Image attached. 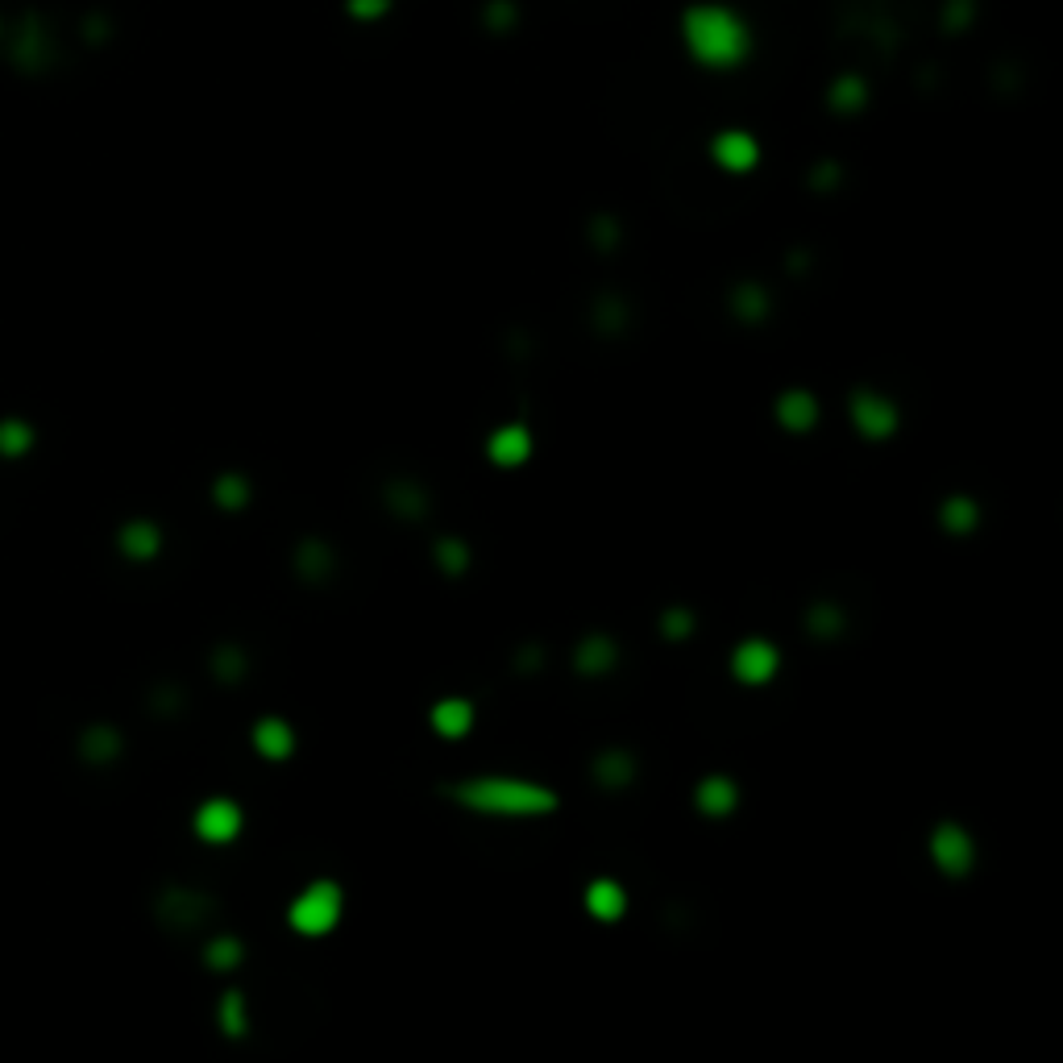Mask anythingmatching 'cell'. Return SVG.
<instances>
[{"instance_id":"cell-6","label":"cell","mask_w":1063,"mask_h":1063,"mask_svg":"<svg viewBox=\"0 0 1063 1063\" xmlns=\"http://www.w3.org/2000/svg\"><path fill=\"white\" fill-rule=\"evenodd\" d=\"M245 827V814H241V806L233 798H208V802L195 806V814H191V831L208 844V848H225V844H233L237 835Z\"/></svg>"},{"instance_id":"cell-2","label":"cell","mask_w":1063,"mask_h":1063,"mask_svg":"<svg viewBox=\"0 0 1063 1063\" xmlns=\"http://www.w3.org/2000/svg\"><path fill=\"white\" fill-rule=\"evenodd\" d=\"M682 38H685V50L703 67H714V72L739 67L748 59V50H752L748 25L727 4H694L682 17Z\"/></svg>"},{"instance_id":"cell-22","label":"cell","mask_w":1063,"mask_h":1063,"mask_svg":"<svg viewBox=\"0 0 1063 1063\" xmlns=\"http://www.w3.org/2000/svg\"><path fill=\"white\" fill-rule=\"evenodd\" d=\"M432 566L441 569L445 578H461L466 569H470V544L461 541V536H436L432 541Z\"/></svg>"},{"instance_id":"cell-10","label":"cell","mask_w":1063,"mask_h":1063,"mask_svg":"<svg viewBox=\"0 0 1063 1063\" xmlns=\"http://www.w3.org/2000/svg\"><path fill=\"white\" fill-rule=\"evenodd\" d=\"M694 806L707 819H732L735 810H739V781L727 777V773L698 777V785H694Z\"/></svg>"},{"instance_id":"cell-15","label":"cell","mask_w":1063,"mask_h":1063,"mask_svg":"<svg viewBox=\"0 0 1063 1063\" xmlns=\"http://www.w3.org/2000/svg\"><path fill=\"white\" fill-rule=\"evenodd\" d=\"M291 566H295V573L304 578L307 586H320V582H329V578H332L337 557H332L329 541H320V536H304V541L295 544V553H291Z\"/></svg>"},{"instance_id":"cell-7","label":"cell","mask_w":1063,"mask_h":1063,"mask_svg":"<svg viewBox=\"0 0 1063 1063\" xmlns=\"http://www.w3.org/2000/svg\"><path fill=\"white\" fill-rule=\"evenodd\" d=\"M848 416L856 432L860 436H869V441H889L894 432H898V407L885 400V395H876V391H856L848 400Z\"/></svg>"},{"instance_id":"cell-9","label":"cell","mask_w":1063,"mask_h":1063,"mask_svg":"<svg viewBox=\"0 0 1063 1063\" xmlns=\"http://www.w3.org/2000/svg\"><path fill=\"white\" fill-rule=\"evenodd\" d=\"M250 744H254V752L262 760H270V764H283V760L295 757V748H300V739H295V727L287 723L283 714H262L258 723L250 727Z\"/></svg>"},{"instance_id":"cell-17","label":"cell","mask_w":1063,"mask_h":1063,"mask_svg":"<svg viewBox=\"0 0 1063 1063\" xmlns=\"http://www.w3.org/2000/svg\"><path fill=\"white\" fill-rule=\"evenodd\" d=\"M802 628L810 640L831 644V640H839L844 632H848V611H844L835 598H814L802 615Z\"/></svg>"},{"instance_id":"cell-12","label":"cell","mask_w":1063,"mask_h":1063,"mask_svg":"<svg viewBox=\"0 0 1063 1063\" xmlns=\"http://www.w3.org/2000/svg\"><path fill=\"white\" fill-rule=\"evenodd\" d=\"M582 906H586V914L594 922H623L628 914V889L615 881V876H594L591 885H586V894H582Z\"/></svg>"},{"instance_id":"cell-29","label":"cell","mask_w":1063,"mask_h":1063,"mask_svg":"<svg viewBox=\"0 0 1063 1063\" xmlns=\"http://www.w3.org/2000/svg\"><path fill=\"white\" fill-rule=\"evenodd\" d=\"M357 13H382L387 9V0H354Z\"/></svg>"},{"instance_id":"cell-23","label":"cell","mask_w":1063,"mask_h":1063,"mask_svg":"<svg viewBox=\"0 0 1063 1063\" xmlns=\"http://www.w3.org/2000/svg\"><path fill=\"white\" fill-rule=\"evenodd\" d=\"M159 544H163V536H159V528H154V523H145V520L129 523V528L121 532V548H125L129 557H138V561H145V557H154V553H159Z\"/></svg>"},{"instance_id":"cell-8","label":"cell","mask_w":1063,"mask_h":1063,"mask_svg":"<svg viewBox=\"0 0 1063 1063\" xmlns=\"http://www.w3.org/2000/svg\"><path fill=\"white\" fill-rule=\"evenodd\" d=\"M619 640L607 636V632H586V636L573 644V673H582V678H607L619 669Z\"/></svg>"},{"instance_id":"cell-27","label":"cell","mask_w":1063,"mask_h":1063,"mask_svg":"<svg viewBox=\"0 0 1063 1063\" xmlns=\"http://www.w3.org/2000/svg\"><path fill=\"white\" fill-rule=\"evenodd\" d=\"M213 669L220 682H241L245 673H250V657H245V648H237V644H225V648H216L213 657Z\"/></svg>"},{"instance_id":"cell-19","label":"cell","mask_w":1063,"mask_h":1063,"mask_svg":"<svg viewBox=\"0 0 1063 1063\" xmlns=\"http://www.w3.org/2000/svg\"><path fill=\"white\" fill-rule=\"evenodd\" d=\"M939 528L947 536H972L980 528V503L972 495H951L939 503Z\"/></svg>"},{"instance_id":"cell-4","label":"cell","mask_w":1063,"mask_h":1063,"mask_svg":"<svg viewBox=\"0 0 1063 1063\" xmlns=\"http://www.w3.org/2000/svg\"><path fill=\"white\" fill-rule=\"evenodd\" d=\"M926 851H931V864L947 876V881H964L976 869V839L964 823L956 819H944L931 827V839H926Z\"/></svg>"},{"instance_id":"cell-26","label":"cell","mask_w":1063,"mask_h":1063,"mask_svg":"<svg viewBox=\"0 0 1063 1063\" xmlns=\"http://www.w3.org/2000/svg\"><path fill=\"white\" fill-rule=\"evenodd\" d=\"M657 628H661L665 640L682 644V640L694 636V628H698V615L689 611V607H665L661 619H657Z\"/></svg>"},{"instance_id":"cell-28","label":"cell","mask_w":1063,"mask_h":1063,"mask_svg":"<svg viewBox=\"0 0 1063 1063\" xmlns=\"http://www.w3.org/2000/svg\"><path fill=\"white\" fill-rule=\"evenodd\" d=\"M25 441H29V428H25V425H17V420L0 425V450H4V453H22Z\"/></svg>"},{"instance_id":"cell-5","label":"cell","mask_w":1063,"mask_h":1063,"mask_svg":"<svg viewBox=\"0 0 1063 1063\" xmlns=\"http://www.w3.org/2000/svg\"><path fill=\"white\" fill-rule=\"evenodd\" d=\"M781 673V648L764 636H744L732 648V678L748 689L777 682Z\"/></svg>"},{"instance_id":"cell-3","label":"cell","mask_w":1063,"mask_h":1063,"mask_svg":"<svg viewBox=\"0 0 1063 1063\" xmlns=\"http://www.w3.org/2000/svg\"><path fill=\"white\" fill-rule=\"evenodd\" d=\"M345 919V889L332 876H316L287 906V926L304 939H325Z\"/></svg>"},{"instance_id":"cell-13","label":"cell","mask_w":1063,"mask_h":1063,"mask_svg":"<svg viewBox=\"0 0 1063 1063\" xmlns=\"http://www.w3.org/2000/svg\"><path fill=\"white\" fill-rule=\"evenodd\" d=\"M486 457L495 461L498 470H520L523 461L532 457V432L523 425H503L491 432L486 441Z\"/></svg>"},{"instance_id":"cell-1","label":"cell","mask_w":1063,"mask_h":1063,"mask_svg":"<svg viewBox=\"0 0 1063 1063\" xmlns=\"http://www.w3.org/2000/svg\"><path fill=\"white\" fill-rule=\"evenodd\" d=\"M441 798L453 806L482 814V819H548L561 810V794L544 781L511 777V773H486V777H461L441 785Z\"/></svg>"},{"instance_id":"cell-25","label":"cell","mask_w":1063,"mask_h":1063,"mask_svg":"<svg viewBox=\"0 0 1063 1063\" xmlns=\"http://www.w3.org/2000/svg\"><path fill=\"white\" fill-rule=\"evenodd\" d=\"M213 498L216 507H225V511H241V507H250V482L241 473H220L213 486Z\"/></svg>"},{"instance_id":"cell-18","label":"cell","mask_w":1063,"mask_h":1063,"mask_svg":"<svg viewBox=\"0 0 1063 1063\" xmlns=\"http://www.w3.org/2000/svg\"><path fill=\"white\" fill-rule=\"evenodd\" d=\"M773 416H777V425L785 432H810L819 425V400L810 391H785L777 407H773Z\"/></svg>"},{"instance_id":"cell-20","label":"cell","mask_w":1063,"mask_h":1063,"mask_svg":"<svg viewBox=\"0 0 1063 1063\" xmlns=\"http://www.w3.org/2000/svg\"><path fill=\"white\" fill-rule=\"evenodd\" d=\"M387 507L407 523H420L428 516V491L420 482H391L387 491Z\"/></svg>"},{"instance_id":"cell-11","label":"cell","mask_w":1063,"mask_h":1063,"mask_svg":"<svg viewBox=\"0 0 1063 1063\" xmlns=\"http://www.w3.org/2000/svg\"><path fill=\"white\" fill-rule=\"evenodd\" d=\"M710 154L723 170H735V175H748L752 166L760 163V142L748 134V129H723L714 142H710Z\"/></svg>"},{"instance_id":"cell-21","label":"cell","mask_w":1063,"mask_h":1063,"mask_svg":"<svg viewBox=\"0 0 1063 1063\" xmlns=\"http://www.w3.org/2000/svg\"><path fill=\"white\" fill-rule=\"evenodd\" d=\"M216 1022H220V1035L225 1039H245L250 1035V1010H245V992L225 989L220 992V1005H216Z\"/></svg>"},{"instance_id":"cell-16","label":"cell","mask_w":1063,"mask_h":1063,"mask_svg":"<svg viewBox=\"0 0 1063 1063\" xmlns=\"http://www.w3.org/2000/svg\"><path fill=\"white\" fill-rule=\"evenodd\" d=\"M636 773H640V764L628 748H607V752H598V757L591 760L594 785H603V789H611V794L628 789V785L636 781Z\"/></svg>"},{"instance_id":"cell-24","label":"cell","mask_w":1063,"mask_h":1063,"mask_svg":"<svg viewBox=\"0 0 1063 1063\" xmlns=\"http://www.w3.org/2000/svg\"><path fill=\"white\" fill-rule=\"evenodd\" d=\"M241 960H245V947L233 935H216L213 944L204 947V964L213 972H233Z\"/></svg>"},{"instance_id":"cell-14","label":"cell","mask_w":1063,"mask_h":1063,"mask_svg":"<svg viewBox=\"0 0 1063 1063\" xmlns=\"http://www.w3.org/2000/svg\"><path fill=\"white\" fill-rule=\"evenodd\" d=\"M428 727L441 735V739H466L473 732V703L470 698H436L428 710Z\"/></svg>"}]
</instances>
